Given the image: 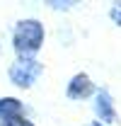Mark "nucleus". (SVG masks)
Masks as SVG:
<instances>
[{
	"label": "nucleus",
	"instance_id": "1",
	"mask_svg": "<svg viewBox=\"0 0 121 126\" xmlns=\"http://www.w3.org/2000/svg\"><path fill=\"white\" fill-rule=\"evenodd\" d=\"M44 41V27L36 19H24L15 29V48L22 56H31Z\"/></svg>",
	"mask_w": 121,
	"mask_h": 126
},
{
	"label": "nucleus",
	"instance_id": "2",
	"mask_svg": "<svg viewBox=\"0 0 121 126\" xmlns=\"http://www.w3.org/2000/svg\"><path fill=\"white\" fill-rule=\"evenodd\" d=\"M39 75H41V65L36 61H31V58H22L10 68V80L19 87H29Z\"/></svg>",
	"mask_w": 121,
	"mask_h": 126
},
{
	"label": "nucleus",
	"instance_id": "3",
	"mask_svg": "<svg viewBox=\"0 0 121 126\" xmlns=\"http://www.w3.org/2000/svg\"><path fill=\"white\" fill-rule=\"evenodd\" d=\"M92 92V82L87 75H75L73 82H70V87H68V97H73V99H80V97H87Z\"/></svg>",
	"mask_w": 121,
	"mask_h": 126
},
{
	"label": "nucleus",
	"instance_id": "4",
	"mask_svg": "<svg viewBox=\"0 0 121 126\" xmlns=\"http://www.w3.org/2000/svg\"><path fill=\"white\" fill-rule=\"evenodd\" d=\"M15 116H22V104L12 97L0 99V119L5 121V119H15Z\"/></svg>",
	"mask_w": 121,
	"mask_h": 126
},
{
	"label": "nucleus",
	"instance_id": "5",
	"mask_svg": "<svg viewBox=\"0 0 121 126\" xmlns=\"http://www.w3.org/2000/svg\"><path fill=\"white\" fill-rule=\"evenodd\" d=\"M97 114L102 116V121H114V107H111V99L106 92H99L97 94Z\"/></svg>",
	"mask_w": 121,
	"mask_h": 126
},
{
	"label": "nucleus",
	"instance_id": "6",
	"mask_svg": "<svg viewBox=\"0 0 121 126\" xmlns=\"http://www.w3.org/2000/svg\"><path fill=\"white\" fill-rule=\"evenodd\" d=\"M2 126H31L27 119H22V116H15V119H5Z\"/></svg>",
	"mask_w": 121,
	"mask_h": 126
},
{
	"label": "nucleus",
	"instance_id": "7",
	"mask_svg": "<svg viewBox=\"0 0 121 126\" xmlns=\"http://www.w3.org/2000/svg\"><path fill=\"white\" fill-rule=\"evenodd\" d=\"M111 19H114L116 24H121V2H119V5H114V7H111Z\"/></svg>",
	"mask_w": 121,
	"mask_h": 126
},
{
	"label": "nucleus",
	"instance_id": "8",
	"mask_svg": "<svg viewBox=\"0 0 121 126\" xmlns=\"http://www.w3.org/2000/svg\"><path fill=\"white\" fill-rule=\"evenodd\" d=\"M87 126H102V124H87Z\"/></svg>",
	"mask_w": 121,
	"mask_h": 126
}]
</instances>
